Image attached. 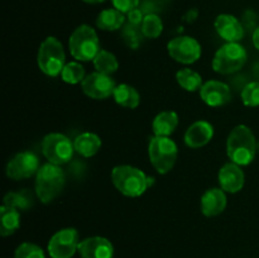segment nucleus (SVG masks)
Here are the masks:
<instances>
[{
  "label": "nucleus",
  "mask_w": 259,
  "mask_h": 258,
  "mask_svg": "<svg viewBox=\"0 0 259 258\" xmlns=\"http://www.w3.org/2000/svg\"><path fill=\"white\" fill-rule=\"evenodd\" d=\"M257 139L249 126L240 124L232 132L227 141V153L233 163L239 166H248L255 158Z\"/></svg>",
  "instance_id": "nucleus-1"
},
{
  "label": "nucleus",
  "mask_w": 259,
  "mask_h": 258,
  "mask_svg": "<svg viewBox=\"0 0 259 258\" xmlns=\"http://www.w3.org/2000/svg\"><path fill=\"white\" fill-rule=\"evenodd\" d=\"M111 182L124 196L139 197L154 184V179L137 167L119 164L111 171Z\"/></svg>",
  "instance_id": "nucleus-2"
},
{
  "label": "nucleus",
  "mask_w": 259,
  "mask_h": 258,
  "mask_svg": "<svg viewBox=\"0 0 259 258\" xmlns=\"http://www.w3.org/2000/svg\"><path fill=\"white\" fill-rule=\"evenodd\" d=\"M66 185L65 171L55 163L42 164L35 175V195L43 204H50L61 195Z\"/></svg>",
  "instance_id": "nucleus-3"
},
{
  "label": "nucleus",
  "mask_w": 259,
  "mask_h": 258,
  "mask_svg": "<svg viewBox=\"0 0 259 258\" xmlns=\"http://www.w3.org/2000/svg\"><path fill=\"white\" fill-rule=\"evenodd\" d=\"M68 48H70L71 56L76 61H81V62L94 61V58L101 50L98 33L91 25H78L70 35Z\"/></svg>",
  "instance_id": "nucleus-4"
},
{
  "label": "nucleus",
  "mask_w": 259,
  "mask_h": 258,
  "mask_svg": "<svg viewBox=\"0 0 259 258\" xmlns=\"http://www.w3.org/2000/svg\"><path fill=\"white\" fill-rule=\"evenodd\" d=\"M37 63L39 70L50 77H57L66 66L63 46L56 37H47L38 48Z\"/></svg>",
  "instance_id": "nucleus-5"
},
{
  "label": "nucleus",
  "mask_w": 259,
  "mask_h": 258,
  "mask_svg": "<svg viewBox=\"0 0 259 258\" xmlns=\"http://www.w3.org/2000/svg\"><path fill=\"white\" fill-rule=\"evenodd\" d=\"M149 161L158 174L166 175L175 167L179 156V148L176 142L169 137H157L151 138L148 146Z\"/></svg>",
  "instance_id": "nucleus-6"
},
{
  "label": "nucleus",
  "mask_w": 259,
  "mask_h": 258,
  "mask_svg": "<svg viewBox=\"0 0 259 258\" xmlns=\"http://www.w3.org/2000/svg\"><path fill=\"white\" fill-rule=\"evenodd\" d=\"M248 60V52L240 43L227 42L215 53L212 58V68L220 75H230L245 65Z\"/></svg>",
  "instance_id": "nucleus-7"
},
{
  "label": "nucleus",
  "mask_w": 259,
  "mask_h": 258,
  "mask_svg": "<svg viewBox=\"0 0 259 258\" xmlns=\"http://www.w3.org/2000/svg\"><path fill=\"white\" fill-rule=\"evenodd\" d=\"M42 153L48 162L61 166L71 161L75 153V146L65 134L50 133L42 141Z\"/></svg>",
  "instance_id": "nucleus-8"
},
{
  "label": "nucleus",
  "mask_w": 259,
  "mask_h": 258,
  "mask_svg": "<svg viewBox=\"0 0 259 258\" xmlns=\"http://www.w3.org/2000/svg\"><path fill=\"white\" fill-rule=\"evenodd\" d=\"M169 57L184 65H191L201 57L202 48L199 40L190 35H180L167 45Z\"/></svg>",
  "instance_id": "nucleus-9"
},
{
  "label": "nucleus",
  "mask_w": 259,
  "mask_h": 258,
  "mask_svg": "<svg viewBox=\"0 0 259 258\" xmlns=\"http://www.w3.org/2000/svg\"><path fill=\"white\" fill-rule=\"evenodd\" d=\"M39 166V158L32 151H23L14 154L7 164V176L14 181L29 179L37 175Z\"/></svg>",
  "instance_id": "nucleus-10"
},
{
  "label": "nucleus",
  "mask_w": 259,
  "mask_h": 258,
  "mask_svg": "<svg viewBox=\"0 0 259 258\" xmlns=\"http://www.w3.org/2000/svg\"><path fill=\"white\" fill-rule=\"evenodd\" d=\"M78 232L75 228H65L52 235L48 242V253L52 258H72L78 252Z\"/></svg>",
  "instance_id": "nucleus-11"
},
{
  "label": "nucleus",
  "mask_w": 259,
  "mask_h": 258,
  "mask_svg": "<svg viewBox=\"0 0 259 258\" xmlns=\"http://www.w3.org/2000/svg\"><path fill=\"white\" fill-rule=\"evenodd\" d=\"M83 94L95 100H104L114 94L116 83L111 76L95 71L89 73L81 82Z\"/></svg>",
  "instance_id": "nucleus-12"
},
{
  "label": "nucleus",
  "mask_w": 259,
  "mask_h": 258,
  "mask_svg": "<svg viewBox=\"0 0 259 258\" xmlns=\"http://www.w3.org/2000/svg\"><path fill=\"white\" fill-rule=\"evenodd\" d=\"M200 98L211 108H220L232 100V90L229 85L219 80H209L200 89Z\"/></svg>",
  "instance_id": "nucleus-13"
},
{
  "label": "nucleus",
  "mask_w": 259,
  "mask_h": 258,
  "mask_svg": "<svg viewBox=\"0 0 259 258\" xmlns=\"http://www.w3.org/2000/svg\"><path fill=\"white\" fill-rule=\"evenodd\" d=\"M78 253L82 258H113L114 247L104 237H89L78 244Z\"/></svg>",
  "instance_id": "nucleus-14"
},
{
  "label": "nucleus",
  "mask_w": 259,
  "mask_h": 258,
  "mask_svg": "<svg viewBox=\"0 0 259 258\" xmlns=\"http://www.w3.org/2000/svg\"><path fill=\"white\" fill-rule=\"evenodd\" d=\"M218 180H219L220 187L225 192L237 194L244 186L245 176L239 164L229 162V163H225L220 168L219 175H218Z\"/></svg>",
  "instance_id": "nucleus-15"
},
{
  "label": "nucleus",
  "mask_w": 259,
  "mask_h": 258,
  "mask_svg": "<svg viewBox=\"0 0 259 258\" xmlns=\"http://www.w3.org/2000/svg\"><path fill=\"white\" fill-rule=\"evenodd\" d=\"M215 30L227 42L239 43L244 37V28L242 23L232 14H220L215 19Z\"/></svg>",
  "instance_id": "nucleus-16"
},
{
  "label": "nucleus",
  "mask_w": 259,
  "mask_h": 258,
  "mask_svg": "<svg viewBox=\"0 0 259 258\" xmlns=\"http://www.w3.org/2000/svg\"><path fill=\"white\" fill-rule=\"evenodd\" d=\"M214 137V126L207 120H197L187 128L185 133V143L190 148H201L206 146Z\"/></svg>",
  "instance_id": "nucleus-17"
},
{
  "label": "nucleus",
  "mask_w": 259,
  "mask_h": 258,
  "mask_svg": "<svg viewBox=\"0 0 259 258\" xmlns=\"http://www.w3.org/2000/svg\"><path fill=\"white\" fill-rule=\"evenodd\" d=\"M228 204L227 194L222 187L209 189L202 194L200 200L201 212L207 218L218 217L225 210Z\"/></svg>",
  "instance_id": "nucleus-18"
},
{
  "label": "nucleus",
  "mask_w": 259,
  "mask_h": 258,
  "mask_svg": "<svg viewBox=\"0 0 259 258\" xmlns=\"http://www.w3.org/2000/svg\"><path fill=\"white\" fill-rule=\"evenodd\" d=\"M179 125V115L176 111L164 110L157 114L152 123L154 136L157 137H169Z\"/></svg>",
  "instance_id": "nucleus-19"
},
{
  "label": "nucleus",
  "mask_w": 259,
  "mask_h": 258,
  "mask_svg": "<svg viewBox=\"0 0 259 258\" xmlns=\"http://www.w3.org/2000/svg\"><path fill=\"white\" fill-rule=\"evenodd\" d=\"M101 139L98 134L91 133V132H83L80 136H77L73 141V146H75V152H77L80 156L93 157L100 151L101 148Z\"/></svg>",
  "instance_id": "nucleus-20"
},
{
  "label": "nucleus",
  "mask_w": 259,
  "mask_h": 258,
  "mask_svg": "<svg viewBox=\"0 0 259 258\" xmlns=\"http://www.w3.org/2000/svg\"><path fill=\"white\" fill-rule=\"evenodd\" d=\"M0 234L3 237H9L14 234L20 227V212L15 207L9 205H2L0 207Z\"/></svg>",
  "instance_id": "nucleus-21"
},
{
  "label": "nucleus",
  "mask_w": 259,
  "mask_h": 258,
  "mask_svg": "<svg viewBox=\"0 0 259 258\" xmlns=\"http://www.w3.org/2000/svg\"><path fill=\"white\" fill-rule=\"evenodd\" d=\"M125 22L124 13L119 12L115 8L105 9L99 13L96 18V25L99 29L108 30V32H114V30L120 29Z\"/></svg>",
  "instance_id": "nucleus-22"
},
{
  "label": "nucleus",
  "mask_w": 259,
  "mask_h": 258,
  "mask_svg": "<svg viewBox=\"0 0 259 258\" xmlns=\"http://www.w3.org/2000/svg\"><path fill=\"white\" fill-rule=\"evenodd\" d=\"M113 96L116 104H119L123 108L136 109L141 103V95L137 91V89L132 85H128V83L116 85Z\"/></svg>",
  "instance_id": "nucleus-23"
},
{
  "label": "nucleus",
  "mask_w": 259,
  "mask_h": 258,
  "mask_svg": "<svg viewBox=\"0 0 259 258\" xmlns=\"http://www.w3.org/2000/svg\"><path fill=\"white\" fill-rule=\"evenodd\" d=\"M176 80L182 89L190 91V93L200 90L201 86L204 85L201 75L191 68H181L180 71H177Z\"/></svg>",
  "instance_id": "nucleus-24"
},
{
  "label": "nucleus",
  "mask_w": 259,
  "mask_h": 258,
  "mask_svg": "<svg viewBox=\"0 0 259 258\" xmlns=\"http://www.w3.org/2000/svg\"><path fill=\"white\" fill-rule=\"evenodd\" d=\"M94 67L96 68L98 72L105 73V75L111 76L114 72H116L119 68V62L116 60L115 55L106 50H100V52L94 58Z\"/></svg>",
  "instance_id": "nucleus-25"
},
{
  "label": "nucleus",
  "mask_w": 259,
  "mask_h": 258,
  "mask_svg": "<svg viewBox=\"0 0 259 258\" xmlns=\"http://www.w3.org/2000/svg\"><path fill=\"white\" fill-rule=\"evenodd\" d=\"M3 204L9 205L18 210H28L33 205V195L28 189L17 192H8L4 196Z\"/></svg>",
  "instance_id": "nucleus-26"
},
{
  "label": "nucleus",
  "mask_w": 259,
  "mask_h": 258,
  "mask_svg": "<svg viewBox=\"0 0 259 258\" xmlns=\"http://www.w3.org/2000/svg\"><path fill=\"white\" fill-rule=\"evenodd\" d=\"M142 34L146 38H158L161 35V33L163 32V23L162 19L154 13H149L144 17L143 23H142L141 27Z\"/></svg>",
  "instance_id": "nucleus-27"
},
{
  "label": "nucleus",
  "mask_w": 259,
  "mask_h": 258,
  "mask_svg": "<svg viewBox=\"0 0 259 258\" xmlns=\"http://www.w3.org/2000/svg\"><path fill=\"white\" fill-rule=\"evenodd\" d=\"M86 77L85 68L81 63L77 61H72V62L66 63L63 67L62 73H61V78L65 82L70 83V85H76V83H81Z\"/></svg>",
  "instance_id": "nucleus-28"
},
{
  "label": "nucleus",
  "mask_w": 259,
  "mask_h": 258,
  "mask_svg": "<svg viewBox=\"0 0 259 258\" xmlns=\"http://www.w3.org/2000/svg\"><path fill=\"white\" fill-rule=\"evenodd\" d=\"M243 104L248 108H257L259 106V82L258 81H252L248 82L243 88L240 93Z\"/></svg>",
  "instance_id": "nucleus-29"
},
{
  "label": "nucleus",
  "mask_w": 259,
  "mask_h": 258,
  "mask_svg": "<svg viewBox=\"0 0 259 258\" xmlns=\"http://www.w3.org/2000/svg\"><path fill=\"white\" fill-rule=\"evenodd\" d=\"M14 258H45V252L34 243H22L15 250Z\"/></svg>",
  "instance_id": "nucleus-30"
},
{
  "label": "nucleus",
  "mask_w": 259,
  "mask_h": 258,
  "mask_svg": "<svg viewBox=\"0 0 259 258\" xmlns=\"http://www.w3.org/2000/svg\"><path fill=\"white\" fill-rule=\"evenodd\" d=\"M111 3H113V7L119 12L128 14L129 12L138 8L141 0H111Z\"/></svg>",
  "instance_id": "nucleus-31"
},
{
  "label": "nucleus",
  "mask_w": 259,
  "mask_h": 258,
  "mask_svg": "<svg viewBox=\"0 0 259 258\" xmlns=\"http://www.w3.org/2000/svg\"><path fill=\"white\" fill-rule=\"evenodd\" d=\"M144 17H146V15H143V12H142L141 9H138V8H136V9H133L132 12L128 13L129 24L136 25V27H138V25H142Z\"/></svg>",
  "instance_id": "nucleus-32"
},
{
  "label": "nucleus",
  "mask_w": 259,
  "mask_h": 258,
  "mask_svg": "<svg viewBox=\"0 0 259 258\" xmlns=\"http://www.w3.org/2000/svg\"><path fill=\"white\" fill-rule=\"evenodd\" d=\"M197 14H199V13H197V9H190L189 12L184 15V20L187 23L195 22L197 18Z\"/></svg>",
  "instance_id": "nucleus-33"
},
{
  "label": "nucleus",
  "mask_w": 259,
  "mask_h": 258,
  "mask_svg": "<svg viewBox=\"0 0 259 258\" xmlns=\"http://www.w3.org/2000/svg\"><path fill=\"white\" fill-rule=\"evenodd\" d=\"M252 39H253V45H254V47L259 51V27L255 28L254 32H253Z\"/></svg>",
  "instance_id": "nucleus-34"
},
{
  "label": "nucleus",
  "mask_w": 259,
  "mask_h": 258,
  "mask_svg": "<svg viewBox=\"0 0 259 258\" xmlns=\"http://www.w3.org/2000/svg\"><path fill=\"white\" fill-rule=\"evenodd\" d=\"M82 2L88 3V4H99V3H103L105 0H82Z\"/></svg>",
  "instance_id": "nucleus-35"
},
{
  "label": "nucleus",
  "mask_w": 259,
  "mask_h": 258,
  "mask_svg": "<svg viewBox=\"0 0 259 258\" xmlns=\"http://www.w3.org/2000/svg\"><path fill=\"white\" fill-rule=\"evenodd\" d=\"M257 152L259 153V142L257 143Z\"/></svg>",
  "instance_id": "nucleus-36"
}]
</instances>
